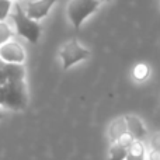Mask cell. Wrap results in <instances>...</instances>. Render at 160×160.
I'll return each mask as SVG.
<instances>
[{
	"label": "cell",
	"instance_id": "4",
	"mask_svg": "<svg viewBox=\"0 0 160 160\" xmlns=\"http://www.w3.org/2000/svg\"><path fill=\"white\" fill-rule=\"evenodd\" d=\"M59 55H61L62 63H63V69L66 70L69 68H72L73 65L79 63L82 61H86L90 56V52L86 48H83L76 39H72V41L66 42L62 47Z\"/></svg>",
	"mask_w": 160,
	"mask_h": 160
},
{
	"label": "cell",
	"instance_id": "7",
	"mask_svg": "<svg viewBox=\"0 0 160 160\" xmlns=\"http://www.w3.org/2000/svg\"><path fill=\"white\" fill-rule=\"evenodd\" d=\"M7 82H21L25 78V69L22 63H6L3 66Z\"/></svg>",
	"mask_w": 160,
	"mask_h": 160
},
{
	"label": "cell",
	"instance_id": "18",
	"mask_svg": "<svg viewBox=\"0 0 160 160\" xmlns=\"http://www.w3.org/2000/svg\"><path fill=\"white\" fill-rule=\"evenodd\" d=\"M101 2H110V0H101Z\"/></svg>",
	"mask_w": 160,
	"mask_h": 160
},
{
	"label": "cell",
	"instance_id": "15",
	"mask_svg": "<svg viewBox=\"0 0 160 160\" xmlns=\"http://www.w3.org/2000/svg\"><path fill=\"white\" fill-rule=\"evenodd\" d=\"M150 146H152L153 150H159L160 152V132L155 133L150 139Z\"/></svg>",
	"mask_w": 160,
	"mask_h": 160
},
{
	"label": "cell",
	"instance_id": "17",
	"mask_svg": "<svg viewBox=\"0 0 160 160\" xmlns=\"http://www.w3.org/2000/svg\"><path fill=\"white\" fill-rule=\"evenodd\" d=\"M3 117H4V114H3V111L0 110V119H3Z\"/></svg>",
	"mask_w": 160,
	"mask_h": 160
},
{
	"label": "cell",
	"instance_id": "19",
	"mask_svg": "<svg viewBox=\"0 0 160 160\" xmlns=\"http://www.w3.org/2000/svg\"><path fill=\"white\" fill-rule=\"evenodd\" d=\"M14 2H18V0H14Z\"/></svg>",
	"mask_w": 160,
	"mask_h": 160
},
{
	"label": "cell",
	"instance_id": "13",
	"mask_svg": "<svg viewBox=\"0 0 160 160\" xmlns=\"http://www.w3.org/2000/svg\"><path fill=\"white\" fill-rule=\"evenodd\" d=\"M13 8V0H0V21H4Z\"/></svg>",
	"mask_w": 160,
	"mask_h": 160
},
{
	"label": "cell",
	"instance_id": "2",
	"mask_svg": "<svg viewBox=\"0 0 160 160\" xmlns=\"http://www.w3.org/2000/svg\"><path fill=\"white\" fill-rule=\"evenodd\" d=\"M13 8L14 10L13 13H10V18L13 20L16 32L20 37L25 38L28 42L35 44L39 39V37H41V25L35 20L30 18L20 4H14Z\"/></svg>",
	"mask_w": 160,
	"mask_h": 160
},
{
	"label": "cell",
	"instance_id": "5",
	"mask_svg": "<svg viewBox=\"0 0 160 160\" xmlns=\"http://www.w3.org/2000/svg\"><path fill=\"white\" fill-rule=\"evenodd\" d=\"M0 61L6 63H24L25 51L18 42L8 39L0 45Z\"/></svg>",
	"mask_w": 160,
	"mask_h": 160
},
{
	"label": "cell",
	"instance_id": "3",
	"mask_svg": "<svg viewBox=\"0 0 160 160\" xmlns=\"http://www.w3.org/2000/svg\"><path fill=\"white\" fill-rule=\"evenodd\" d=\"M100 6V0H70L68 4V17L75 28H79L88 16Z\"/></svg>",
	"mask_w": 160,
	"mask_h": 160
},
{
	"label": "cell",
	"instance_id": "10",
	"mask_svg": "<svg viewBox=\"0 0 160 160\" xmlns=\"http://www.w3.org/2000/svg\"><path fill=\"white\" fill-rule=\"evenodd\" d=\"M127 132H128V129H127V124H125L124 118H119V119H117V121H114L110 128V136L112 138L114 142L118 141V139Z\"/></svg>",
	"mask_w": 160,
	"mask_h": 160
},
{
	"label": "cell",
	"instance_id": "8",
	"mask_svg": "<svg viewBox=\"0 0 160 160\" xmlns=\"http://www.w3.org/2000/svg\"><path fill=\"white\" fill-rule=\"evenodd\" d=\"M124 119H125V124H127L128 132H129L135 139H139V138L146 135V129H145L143 124H142V121L138 118V117L127 115V117H124Z\"/></svg>",
	"mask_w": 160,
	"mask_h": 160
},
{
	"label": "cell",
	"instance_id": "12",
	"mask_svg": "<svg viewBox=\"0 0 160 160\" xmlns=\"http://www.w3.org/2000/svg\"><path fill=\"white\" fill-rule=\"evenodd\" d=\"M13 37V31L11 27L4 21H0V45H3L4 42H7L8 39H11Z\"/></svg>",
	"mask_w": 160,
	"mask_h": 160
},
{
	"label": "cell",
	"instance_id": "16",
	"mask_svg": "<svg viewBox=\"0 0 160 160\" xmlns=\"http://www.w3.org/2000/svg\"><path fill=\"white\" fill-rule=\"evenodd\" d=\"M149 160H160V152L159 150H152L149 155Z\"/></svg>",
	"mask_w": 160,
	"mask_h": 160
},
{
	"label": "cell",
	"instance_id": "14",
	"mask_svg": "<svg viewBox=\"0 0 160 160\" xmlns=\"http://www.w3.org/2000/svg\"><path fill=\"white\" fill-rule=\"evenodd\" d=\"M149 76V68L145 63H139L133 68V78L136 80H145Z\"/></svg>",
	"mask_w": 160,
	"mask_h": 160
},
{
	"label": "cell",
	"instance_id": "1",
	"mask_svg": "<svg viewBox=\"0 0 160 160\" xmlns=\"http://www.w3.org/2000/svg\"><path fill=\"white\" fill-rule=\"evenodd\" d=\"M28 104V94L24 80L7 82L0 86V105L11 110H24Z\"/></svg>",
	"mask_w": 160,
	"mask_h": 160
},
{
	"label": "cell",
	"instance_id": "9",
	"mask_svg": "<svg viewBox=\"0 0 160 160\" xmlns=\"http://www.w3.org/2000/svg\"><path fill=\"white\" fill-rule=\"evenodd\" d=\"M125 160H145V146L139 141H133L128 146Z\"/></svg>",
	"mask_w": 160,
	"mask_h": 160
},
{
	"label": "cell",
	"instance_id": "11",
	"mask_svg": "<svg viewBox=\"0 0 160 160\" xmlns=\"http://www.w3.org/2000/svg\"><path fill=\"white\" fill-rule=\"evenodd\" d=\"M127 150V146L121 145L119 142H114L112 146L110 148V152H108V160H125Z\"/></svg>",
	"mask_w": 160,
	"mask_h": 160
},
{
	"label": "cell",
	"instance_id": "6",
	"mask_svg": "<svg viewBox=\"0 0 160 160\" xmlns=\"http://www.w3.org/2000/svg\"><path fill=\"white\" fill-rule=\"evenodd\" d=\"M56 3V0H34V2H27L24 7V11L30 18L39 21L45 18L52 8V6Z\"/></svg>",
	"mask_w": 160,
	"mask_h": 160
}]
</instances>
